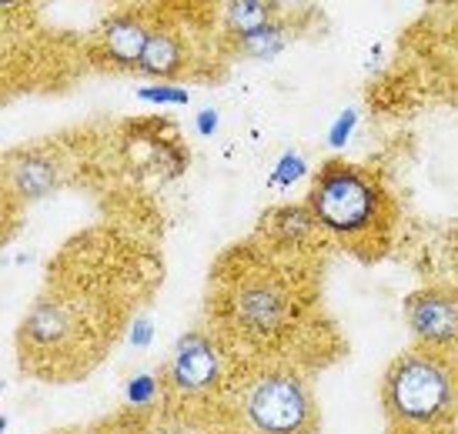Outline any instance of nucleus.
<instances>
[{"instance_id":"nucleus-1","label":"nucleus","mask_w":458,"mask_h":434,"mask_svg":"<svg viewBox=\"0 0 458 434\" xmlns=\"http://www.w3.org/2000/svg\"><path fill=\"white\" fill-rule=\"evenodd\" d=\"M308 211L321 230L358 255H365V247L369 255H378L392 224L382 184L344 161H331L318 171L308 191Z\"/></svg>"},{"instance_id":"nucleus-7","label":"nucleus","mask_w":458,"mask_h":434,"mask_svg":"<svg viewBox=\"0 0 458 434\" xmlns=\"http://www.w3.org/2000/svg\"><path fill=\"white\" fill-rule=\"evenodd\" d=\"M154 27L148 24V17L138 11H117L111 13L101 27V44L107 57L121 67H140L144 47L151 40Z\"/></svg>"},{"instance_id":"nucleus-19","label":"nucleus","mask_w":458,"mask_h":434,"mask_svg":"<svg viewBox=\"0 0 458 434\" xmlns=\"http://www.w3.org/2000/svg\"><path fill=\"white\" fill-rule=\"evenodd\" d=\"M151 338H154L151 321H148V318H138V321H134V328H131V345L148 347V345H151Z\"/></svg>"},{"instance_id":"nucleus-5","label":"nucleus","mask_w":458,"mask_h":434,"mask_svg":"<svg viewBox=\"0 0 458 434\" xmlns=\"http://www.w3.org/2000/svg\"><path fill=\"white\" fill-rule=\"evenodd\" d=\"M225 378V355L211 334L188 331L171 351V361L165 368V388L174 397L198 401L211 395Z\"/></svg>"},{"instance_id":"nucleus-9","label":"nucleus","mask_w":458,"mask_h":434,"mask_svg":"<svg viewBox=\"0 0 458 434\" xmlns=\"http://www.w3.org/2000/svg\"><path fill=\"white\" fill-rule=\"evenodd\" d=\"M271 228H275V238H278L284 247H301L308 241V234L315 228V217L308 207H284V211H275L267 217Z\"/></svg>"},{"instance_id":"nucleus-15","label":"nucleus","mask_w":458,"mask_h":434,"mask_svg":"<svg viewBox=\"0 0 458 434\" xmlns=\"http://www.w3.org/2000/svg\"><path fill=\"white\" fill-rule=\"evenodd\" d=\"M13 174H17V184H21V191L30 194V197H40V194L47 191V188H54L51 164H40V161H34V164H27V167H13Z\"/></svg>"},{"instance_id":"nucleus-2","label":"nucleus","mask_w":458,"mask_h":434,"mask_svg":"<svg viewBox=\"0 0 458 434\" xmlns=\"http://www.w3.org/2000/svg\"><path fill=\"white\" fill-rule=\"evenodd\" d=\"M382 397L388 418L402 431H438L458 408V381L442 355L428 347H411L385 371Z\"/></svg>"},{"instance_id":"nucleus-17","label":"nucleus","mask_w":458,"mask_h":434,"mask_svg":"<svg viewBox=\"0 0 458 434\" xmlns=\"http://www.w3.org/2000/svg\"><path fill=\"white\" fill-rule=\"evenodd\" d=\"M355 124H358L355 111H342V114H338V121H335V124H331V130H328L331 147H344V144H348V138H352V130H355Z\"/></svg>"},{"instance_id":"nucleus-3","label":"nucleus","mask_w":458,"mask_h":434,"mask_svg":"<svg viewBox=\"0 0 458 434\" xmlns=\"http://www.w3.org/2000/svg\"><path fill=\"white\" fill-rule=\"evenodd\" d=\"M234 411L251 434H315L318 428L315 395L292 368H258L242 378Z\"/></svg>"},{"instance_id":"nucleus-20","label":"nucleus","mask_w":458,"mask_h":434,"mask_svg":"<svg viewBox=\"0 0 458 434\" xmlns=\"http://www.w3.org/2000/svg\"><path fill=\"white\" fill-rule=\"evenodd\" d=\"M428 434H435V431H428Z\"/></svg>"},{"instance_id":"nucleus-6","label":"nucleus","mask_w":458,"mask_h":434,"mask_svg":"<svg viewBox=\"0 0 458 434\" xmlns=\"http://www.w3.org/2000/svg\"><path fill=\"white\" fill-rule=\"evenodd\" d=\"M405 321L419 347H428L445 358V351H458V291L428 288L405 301Z\"/></svg>"},{"instance_id":"nucleus-11","label":"nucleus","mask_w":458,"mask_h":434,"mask_svg":"<svg viewBox=\"0 0 458 434\" xmlns=\"http://www.w3.org/2000/svg\"><path fill=\"white\" fill-rule=\"evenodd\" d=\"M271 21H275V11L265 0H234V4H228V27L238 38L271 24Z\"/></svg>"},{"instance_id":"nucleus-16","label":"nucleus","mask_w":458,"mask_h":434,"mask_svg":"<svg viewBox=\"0 0 458 434\" xmlns=\"http://www.w3.org/2000/svg\"><path fill=\"white\" fill-rule=\"evenodd\" d=\"M138 97L144 104H157V107H184V104H191V94L184 88H174V84H148V88L138 90Z\"/></svg>"},{"instance_id":"nucleus-4","label":"nucleus","mask_w":458,"mask_h":434,"mask_svg":"<svg viewBox=\"0 0 458 434\" xmlns=\"http://www.w3.org/2000/svg\"><path fill=\"white\" fill-rule=\"evenodd\" d=\"M231 318L234 328L251 341H275L292 321V294L278 278L265 271L248 274L231 294Z\"/></svg>"},{"instance_id":"nucleus-14","label":"nucleus","mask_w":458,"mask_h":434,"mask_svg":"<svg viewBox=\"0 0 458 434\" xmlns=\"http://www.w3.org/2000/svg\"><path fill=\"white\" fill-rule=\"evenodd\" d=\"M305 154H298V151H284L275 161V167H271V178H267V184L271 188H292V184H298V180L305 178Z\"/></svg>"},{"instance_id":"nucleus-8","label":"nucleus","mask_w":458,"mask_h":434,"mask_svg":"<svg viewBox=\"0 0 458 434\" xmlns=\"http://www.w3.org/2000/svg\"><path fill=\"white\" fill-rule=\"evenodd\" d=\"M184 67V44H181V34L171 30V27H154L151 40L144 47V57H140V74L148 77H174Z\"/></svg>"},{"instance_id":"nucleus-10","label":"nucleus","mask_w":458,"mask_h":434,"mask_svg":"<svg viewBox=\"0 0 458 434\" xmlns=\"http://www.w3.org/2000/svg\"><path fill=\"white\" fill-rule=\"evenodd\" d=\"M154 434H221V431H217V424L208 414H201V411L174 408L157 418Z\"/></svg>"},{"instance_id":"nucleus-13","label":"nucleus","mask_w":458,"mask_h":434,"mask_svg":"<svg viewBox=\"0 0 458 434\" xmlns=\"http://www.w3.org/2000/svg\"><path fill=\"white\" fill-rule=\"evenodd\" d=\"M242 47H244V54H251L258 61H267V57H275V54L284 47V27H281L278 21L258 27L251 34H244Z\"/></svg>"},{"instance_id":"nucleus-12","label":"nucleus","mask_w":458,"mask_h":434,"mask_svg":"<svg viewBox=\"0 0 458 434\" xmlns=\"http://www.w3.org/2000/svg\"><path fill=\"white\" fill-rule=\"evenodd\" d=\"M161 391H165L161 378L151 374V371H140V374H134V378L124 384V405H128L131 411H151V408H157Z\"/></svg>"},{"instance_id":"nucleus-18","label":"nucleus","mask_w":458,"mask_h":434,"mask_svg":"<svg viewBox=\"0 0 458 434\" xmlns=\"http://www.w3.org/2000/svg\"><path fill=\"white\" fill-rule=\"evenodd\" d=\"M217 124H221V117H217L215 107H204L201 114H198V134H201V138H215Z\"/></svg>"}]
</instances>
